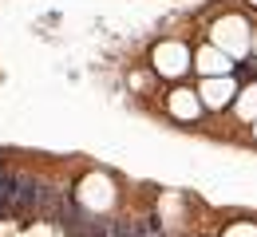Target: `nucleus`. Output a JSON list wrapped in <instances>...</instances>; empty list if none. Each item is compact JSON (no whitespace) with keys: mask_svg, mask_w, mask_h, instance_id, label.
Here are the masks:
<instances>
[{"mask_svg":"<svg viewBox=\"0 0 257 237\" xmlns=\"http://www.w3.org/2000/svg\"><path fill=\"white\" fill-rule=\"evenodd\" d=\"M225 237H257V225H233V229H225Z\"/></svg>","mask_w":257,"mask_h":237,"instance_id":"8","label":"nucleus"},{"mask_svg":"<svg viewBox=\"0 0 257 237\" xmlns=\"http://www.w3.org/2000/svg\"><path fill=\"white\" fill-rule=\"evenodd\" d=\"M151 60H155V71H159V75H166V79H178L182 71L190 68V52H186L182 44H174V40L159 44Z\"/></svg>","mask_w":257,"mask_h":237,"instance_id":"1","label":"nucleus"},{"mask_svg":"<svg viewBox=\"0 0 257 237\" xmlns=\"http://www.w3.org/2000/svg\"><path fill=\"white\" fill-rule=\"evenodd\" d=\"M233 95H237L233 79H206L202 83V99H206V107H214V111H222L225 103H233Z\"/></svg>","mask_w":257,"mask_h":237,"instance_id":"4","label":"nucleus"},{"mask_svg":"<svg viewBox=\"0 0 257 237\" xmlns=\"http://www.w3.org/2000/svg\"><path fill=\"white\" fill-rule=\"evenodd\" d=\"M166 107H170V115H174V119H198V95H194V91H186V87L170 91Z\"/></svg>","mask_w":257,"mask_h":237,"instance_id":"6","label":"nucleus"},{"mask_svg":"<svg viewBox=\"0 0 257 237\" xmlns=\"http://www.w3.org/2000/svg\"><path fill=\"white\" fill-rule=\"evenodd\" d=\"M249 4H257V0H249Z\"/></svg>","mask_w":257,"mask_h":237,"instance_id":"9","label":"nucleus"},{"mask_svg":"<svg viewBox=\"0 0 257 237\" xmlns=\"http://www.w3.org/2000/svg\"><path fill=\"white\" fill-rule=\"evenodd\" d=\"M194 68H198V71H206L210 79H218V75H225V71L233 68V64H229V56H225V52H218V48H202V52H198V64H194Z\"/></svg>","mask_w":257,"mask_h":237,"instance_id":"5","label":"nucleus"},{"mask_svg":"<svg viewBox=\"0 0 257 237\" xmlns=\"http://www.w3.org/2000/svg\"><path fill=\"white\" fill-rule=\"evenodd\" d=\"M214 44L225 48V56L229 52H245L249 48V28H245V20L241 16H225L214 24Z\"/></svg>","mask_w":257,"mask_h":237,"instance_id":"2","label":"nucleus"},{"mask_svg":"<svg viewBox=\"0 0 257 237\" xmlns=\"http://www.w3.org/2000/svg\"><path fill=\"white\" fill-rule=\"evenodd\" d=\"M111 202H115V190H111V178H103V174H91V178H83V186H79V205H83L87 213H95L99 205L107 209Z\"/></svg>","mask_w":257,"mask_h":237,"instance_id":"3","label":"nucleus"},{"mask_svg":"<svg viewBox=\"0 0 257 237\" xmlns=\"http://www.w3.org/2000/svg\"><path fill=\"white\" fill-rule=\"evenodd\" d=\"M237 115H241V119H253V115H257V83L241 91V99H237Z\"/></svg>","mask_w":257,"mask_h":237,"instance_id":"7","label":"nucleus"}]
</instances>
